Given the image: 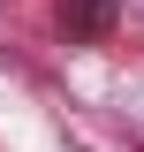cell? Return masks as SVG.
Wrapping results in <instances>:
<instances>
[{
    "label": "cell",
    "instance_id": "6da1fadb",
    "mask_svg": "<svg viewBox=\"0 0 144 152\" xmlns=\"http://www.w3.org/2000/svg\"><path fill=\"white\" fill-rule=\"evenodd\" d=\"M61 31H68V38H99V31H106V0H76V8H61Z\"/></svg>",
    "mask_w": 144,
    "mask_h": 152
}]
</instances>
